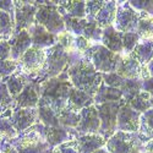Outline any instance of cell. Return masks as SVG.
<instances>
[{
	"mask_svg": "<svg viewBox=\"0 0 153 153\" xmlns=\"http://www.w3.org/2000/svg\"><path fill=\"white\" fill-rule=\"evenodd\" d=\"M79 115H80V121H79L77 127L75 129L77 137L83 136V135L99 134L100 120H99L98 111H97L94 104L82 109L79 113Z\"/></svg>",
	"mask_w": 153,
	"mask_h": 153,
	"instance_id": "obj_13",
	"label": "cell"
},
{
	"mask_svg": "<svg viewBox=\"0 0 153 153\" xmlns=\"http://www.w3.org/2000/svg\"><path fill=\"white\" fill-rule=\"evenodd\" d=\"M77 147L80 153H93L97 149L105 147L107 140L103 138L99 134H91V135H83L76 138Z\"/></svg>",
	"mask_w": 153,
	"mask_h": 153,
	"instance_id": "obj_22",
	"label": "cell"
},
{
	"mask_svg": "<svg viewBox=\"0 0 153 153\" xmlns=\"http://www.w3.org/2000/svg\"><path fill=\"white\" fill-rule=\"evenodd\" d=\"M17 131L12 126L9 117L0 115V143L10 142L17 137Z\"/></svg>",
	"mask_w": 153,
	"mask_h": 153,
	"instance_id": "obj_34",
	"label": "cell"
},
{
	"mask_svg": "<svg viewBox=\"0 0 153 153\" xmlns=\"http://www.w3.org/2000/svg\"><path fill=\"white\" fill-rule=\"evenodd\" d=\"M9 44L11 48V59L19 61L21 56L32 47V41L28 31H20L14 33L9 39Z\"/></svg>",
	"mask_w": 153,
	"mask_h": 153,
	"instance_id": "obj_18",
	"label": "cell"
},
{
	"mask_svg": "<svg viewBox=\"0 0 153 153\" xmlns=\"http://www.w3.org/2000/svg\"><path fill=\"white\" fill-rule=\"evenodd\" d=\"M93 104H94L93 96L88 94L86 92H82L75 87H71L65 109L71 110L74 113H80L82 109H85L87 107H91Z\"/></svg>",
	"mask_w": 153,
	"mask_h": 153,
	"instance_id": "obj_19",
	"label": "cell"
},
{
	"mask_svg": "<svg viewBox=\"0 0 153 153\" xmlns=\"http://www.w3.org/2000/svg\"><path fill=\"white\" fill-rule=\"evenodd\" d=\"M83 56L90 61L99 74L115 72L121 55L108 50L102 44H93L88 48Z\"/></svg>",
	"mask_w": 153,
	"mask_h": 153,
	"instance_id": "obj_7",
	"label": "cell"
},
{
	"mask_svg": "<svg viewBox=\"0 0 153 153\" xmlns=\"http://www.w3.org/2000/svg\"><path fill=\"white\" fill-rule=\"evenodd\" d=\"M93 153H110L105 147H103V148H100V149H97L96 152H93Z\"/></svg>",
	"mask_w": 153,
	"mask_h": 153,
	"instance_id": "obj_50",
	"label": "cell"
},
{
	"mask_svg": "<svg viewBox=\"0 0 153 153\" xmlns=\"http://www.w3.org/2000/svg\"><path fill=\"white\" fill-rule=\"evenodd\" d=\"M117 9H118L117 1H104L103 6H102L97 16L94 17V21L97 22V25L102 30L110 27L114 25V20H115V15H117Z\"/></svg>",
	"mask_w": 153,
	"mask_h": 153,
	"instance_id": "obj_23",
	"label": "cell"
},
{
	"mask_svg": "<svg viewBox=\"0 0 153 153\" xmlns=\"http://www.w3.org/2000/svg\"><path fill=\"white\" fill-rule=\"evenodd\" d=\"M61 16L86 19V1H56Z\"/></svg>",
	"mask_w": 153,
	"mask_h": 153,
	"instance_id": "obj_25",
	"label": "cell"
},
{
	"mask_svg": "<svg viewBox=\"0 0 153 153\" xmlns=\"http://www.w3.org/2000/svg\"><path fill=\"white\" fill-rule=\"evenodd\" d=\"M136 33L141 41L153 39V15L140 11V20L136 28Z\"/></svg>",
	"mask_w": 153,
	"mask_h": 153,
	"instance_id": "obj_28",
	"label": "cell"
},
{
	"mask_svg": "<svg viewBox=\"0 0 153 153\" xmlns=\"http://www.w3.org/2000/svg\"><path fill=\"white\" fill-rule=\"evenodd\" d=\"M19 62V70L30 76L31 79H36L42 71L45 62V49H39L36 47H31L25 53Z\"/></svg>",
	"mask_w": 153,
	"mask_h": 153,
	"instance_id": "obj_10",
	"label": "cell"
},
{
	"mask_svg": "<svg viewBox=\"0 0 153 153\" xmlns=\"http://www.w3.org/2000/svg\"><path fill=\"white\" fill-rule=\"evenodd\" d=\"M130 4L131 7H134L137 11H141V12H146L148 15H153V1L148 0V1H127Z\"/></svg>",
	"mask_w": 153,
	"mask_h": 153,
	"instance_id": "obj_44",
	"label": "cell"
},
{
	"mask_svg": "<svg viewBox=\"0 0 153 153\" xmlns=\"http://www.w3.org/2000/svg\"><path fill=\"white\" fill-rule=\"evenodd\" d=\"M141 132L117 131L105 142V148L110 153H140L148 141Z\"/></svg>",
	"mask_w": 153,
	"mask_h": 153,
	"instance_id": "obj_6",
	"label": "cell"
},
{
	"mask_svg": "<svg viewBox=\"0 0 153 153\" xmlns=\"http://www.w3.org/2000/svg\"><path fill=\"white\" fill-rule=\"evenodd\" d=\"M71 62V55L59 43L45 49V62L39 75L34 79L37 83H42L49 79L58 77L68 69Z\"/></svg>",
	"mask_w": 153,
	"mask_h": 153,
	"instance_id": "obj_4",
	"label": "cell"
},
{
	"mask_svg": "<svg viewBox=\"0 0 153 153\" xmlns=\"http://www.w3.org/2000/svg\"><path fill=\"white\" fill-rule=\"evenodd\" d=\"M39 85V103L50 107L58 114L66 108L70 88L72 87L66 70L58 77L49 79Z\"/></svg>",
	"mask_w": 153,
	"mask_h": 153,
	"instance_id": "obj_1",
	"label": "cell"
},
{
	"mask_svg": "<svg viewBox=\"0 0 153 153\" xmlns=\"http://www.w3.org/2000/svg\"><path fill=\"white\" fill-rule=\"evenodd\" d=\"M123 41V48H124V54H131L134 52L135 47L140 43V37L136 32L134 33H123L121 36Z\"/></svg>",
	"mask_w": 153,
	"mask_h": 153,
	"instance_id": "obj_39",
	"label": "cell"
},
{
	"mask_svg": "<svg viewBox=\"0 0 153 153\" xmlns=\"http://www.w3.org/2000/svg\"><path fill=\"white\" fill-rule=\"evenodd\" d=\"M131 54L141 64V66L146 69V66L153 60V39L140 41V43L135 47Z\"/></svg>",
	"mask_w": 153,
	"mask_h": 153,
	"instance_id": "obj_27",
	"label": "cell"
},
{
	"mask_svg": "<svg viewBox=\"0 0 153 153\" xmlns=\"http://www.w3.org/2000/svg\"><path fill=\"white\" fill-rule=\"evenodd\" d=\"M38 123L43 124L45 127L59 126V114L45 104H38Z\"/></svg>",
	"mask_w": 153,
	"mask_h": 153,
	"instance_id": "obj_29",
	"label": "cell"
},
{
	"mask_svg": "<svg viewBox=\"0 0 153 153\" xmlns=\"http://www.w3.org/2000/svg\"><path fill=\"white\" fill-rule=\"evenodd\" d=\"M64 22H65L66 32L74 34L75 37H79L83 34L85 27L87 25V19H71L68 16H62Z\"/></svg>",
	"mask_w": 153,
	"mask_h": 153,
	"instance_id": "obj_37",
	"label": "cell"
},
{
	"mask_svg": "<svg viewBox=\"0 0 153 153\" xmlns=\"http://www.w3.org/2000/svg\"><path fill=\"white\" fill-rule=\"evenodd\" d=\"M141 114L134 110L129 104L124 102L120 105L117 115V131L124 132H138Z\"/></svg>",
	"mask_w": 153,
	"mask_h": 153,
	"instance_id": "obj_12",
	"label": "cell"
},
{
	"mask_svg": "<svg viewBox=\"0 0 153 153\" xmlns=\"http://www.w3.org/2000/svg\"><path fill=\"white\" fill-rule=\"evenodd\" d=\"M31 77L27 75H25L22 74L19 69L16 72H14L11 76H9L7 79H5V83H6V87H7V91L9 93L11 94L12 98H16L22 91H23V88L26 87L30 82H31Z\"/></svg>",
	"mask_w": 153,
	"mask_h": 153,
	"instance_id": "obj_24",
	"label": "cell"
},
{
	"mask_svg": "<svg viewBox=\"0 0 153 153\" xmlns=\"http://www.w3.org/2000/svg\"><path fill=\"white\" fill-rule=\"evenodd\" d=\"M0 10L15 19V5L12 0H0Z\"/></svg>",
	"mask_w": 153,
	"mask_h": 153,
	"instance_id": "obj_46",
	"label": "cell"
},
{
	"mask_svg": "<svg viewBox=\"0 0 153 153\" xmlns=\"http://www.w3.org/2000/svg\"><path fill=\"white\" fill-rule=\"evenodd\" d=\"M16 108H38L39 104V85L33 79L15 98Z\"/></svg>",
	"mask_w": 153,
	"mask_h": 153,
	"instance_id": "obj_17",
	"label": "cell"
},
{
	"mask_svg": "<svg viewBox=\"0 0 153 153\" xmlns=\"http://www.w3.org/2000/svg\"><path fill=\"white\" fill-rule=\"evenodd\" d=\"M146 143H147V142H146ZM146 143H145V147H143L145 152H142V151H141V152H140V153H153V152H151V151H148V149H147V147H146Z\"/></svg>",
	"mask_w": 153,
	"mask_h": 153,
	"instance_id": "obj_51",
	"label": "cell"
},
{
	"mask_svg": "<svg viewBox=\"0 0 153 153\" xmlns=\"http://www.w3.org/2000/svg\"><path fill=\"white\" fill-rule=\"evenodd\" d=\"M7 143L14 146L17 153H52L53 151L45 140V126L41 123L28 127Z\"/></svg>",
	"mask_w": 153,
	"mask_h": 153,
	"instance_id": "obj_3",
	"label": "cell"
},
{
	"mask_svg": "<svg viewBox=\"0 0 153 153\" xmlns=\"http://www.w3.org/2000/svg\"><path fill=\"white\" fill-rule=\"evenodd\" d=\"M124 99L120 102H109L103 104H96L98 117L100 120L99 135L108 140L117 132V115L120 105L124 103Z\"/></svg>",
	"mask_w": 153,
	"mask_h": 153,
	"instance_id": "obj_8",
	"label": "cell"
},
{
	"mask_svg": "<svg viewBox=\"0 0 153 153\" xmlns=\"http://www.w3.org/2000/svg\"><path fill=\"white\" fill-rule=\"evenodd\" d=\"M11 59V48L9 41L0 38V60H10Z\"/></svg>",
	"mask_w": 153,
	"mask_h": 153,
	"instance_id": "obj_45",
	"label": "cell"
},
{
	"mask_svg": "<svg viewBox=\"0 0 153 153\" xmlns=\"http://www.w3.org/2000/svg\"><path fill=\"white\" fill-rule=\"evenodd\" d=\"M32 47L39 48V49H48L58 43V36H54L49 33L43 26L38 23H34L33 26L28 30Z\"/></svg>",
	"mask_w": 153,
	"mask_h": 153,
	"instance_id": "obj_16",
	"label": "cell"
},
{
	"mask_svg": "<svg viewBox=\"0 0 153 153\" xmlns=\"http://www.w3.org/2000/svg\"><path fill=\"white\" fill-rule=\"evenodd\" d=\"M102 33H103V30L98 26L94 20H87V25L85 27L82 37H85L92 44H100Z\"/></svg>",
	"mask_w": 153,
	"mask_h": 153,
	"instance_id": "obj_35",
	"label": "cell"
},
{
	"mask_svg": "<svg viewBox=\"0 0 153 153\" xmlns=\"http://www.w3.org/2000/svg\"><path fill=\"white\" fill-rule=\"evenodd\" d=\"M15 108L16 102L9 93L5 81H0V115H4Z\"/></svg>",
	"mask_w": 153,
	"mask_h": 153,
	"instance_id": "obj_32",
	"label": "cell"
},
{
	"mask_svg": "<svg viewBox=\"0 0 153 153\" xmlns=\"http://www.w3.org/2000/svg\"><path fill=\"white\" fill-rule=\"evenodd\" d=\"M93 99H94V105L109 103V102H120V100H123V93L118 88L108 87L102 82L98 91L93 96Z\"/></svg>",
	"mask_w": 153,
	"mask_h": 153,
	"instance_id": "obj_26",
	"label": "cell"
},
{
	"mask_svg": "<svg viewBox=\"0 0 153 153\" xmlns=\"http://www.w3.org/2000/svg\"><path fill=\"white\" fill-rule=\"evenodd\" d=\"M52 153H80V151H79L76 140H72V141L61 143V145L54 147Z\"/></svg>",
	"mask_w": 153,
	"mask_h": 153,
	"instance_id": "obj_43",
	"label": "cell"
},
{
	"mask_svg": "<svg viewBox=\"0 0 153 153\" xmlns=\"http://www.w3.org/2000/svg\"><path fill=\"white\" fill-rule=\"evenodd\" d=\"M15 32V19L0 10V38L9 41Z\"/></svg>",
	"mask_w": 153,
	"mask_h": 153,
	"instance_id": "obj_33",
	"label": "cell"
},
{
	"mask_svg": "<svg viewBox=\"0 0 153 153\" xmlns=\"http://www.w3.org/2000/svg\"><path fill=\"white\" fill-rule=\"evenodd\" d=\"M142 135H145L147 138L153 141V108L141 114L140 119V131Z\"/></svg>",
	"mask_w": 153,
	"mask_h": 153,
	"instance_id": "obj_38",
	"label": "cell"
},
{
	"mask_svg": "<svg viewBox=\"0 0 153 153\" xmlns=\"http://www.w3.org/2000/svg\"><path fill=\"white\" fill-rule=\"evenodd\" d=\"M134 110H136L140 114H143L145 111L153 108V98L145 91H141L135 98H132L130 102H127Z\"/></svg>",
	"mask_w": 153,
	"mask_h": 153,
	"instance_id": "obj_30",
	"label": "cell"
},
{
	"mask_svg": "<svg viewBox=\"0 0 153 153\" xmlns=\"http://www.w3.org/2000/svg\"><path fill=\"white\" fill-rule=\"evenodd\" d=\"M0 153H17V151L12 145L4 142V143H0Z\"/></svg>",
	"mask_w": 153,
	"mask_h": 153,
	"instance_id": "obj_48",
	"label": "cell"
},
{
	"mask_svg": "<svg viewBox=\"0 0 153 153\" xmlns=\"http://www.w3.org/2000/svg\"><path fill=\"white\" fill-rule=\"evenodd\" d=\"M76 138H77V135L75 130L65 129L60 125L54 127H45V140L52 148Z\"/></svg>",
	"mask_w": 153,
	"mask_h": 153,
	"instance_id": "obj_20",
	"label": "cell"
},
{
	"mask_svg": "<svg viewBox=\"0 0 153 153\" xmlns=\"http://www.w3.org/2000/svg\"><path fill=\"white\" fill-rule=\"evenodd\" d=\"M80 115L79 113H74L71 110L64 109L59 113V125L69 130H75L79 125Z\"/></svg>",
	"mask_w": 153,
	"mask_h": 153,
	"instance_id": "obj_36",
	"label": "cell"
},
{
	"mask_svg": "<svg viewBox=\"0 0 153 153\" xmlns=\"http://www.w3.org/2000/svg\"><path fill=\"white\" fill-rule=\"evenodd\" d=\"M19 69V62L15 60H0V81H4L11 76L14 72H16Z\"/></svg>",
	"mask_w": 153,
	"mask_h": 153,
	"instance_id": "obj_40",
	"label": "cell"
},
{
	"mask_svg": "<svg viewBox=\"0 0 153 153\" xmlns=\"http://www.w3.org/2000/svg\"><path fill=\"white\" fill-rule=\"evenodd\" d=\"M9 119L15 127L17 134L23 132L28 127L38 123V109L37 108H15L9 114Z\"/></svg>",
	"mask_w": 153,
	"mask_h": 153,
	"instance_id": "obj_14",
	"label": "cell"
},
{
	"mask_svg": "<svg viewBox=\"0 0 153 153\" xmlns=\"http://www.w3.org/2000/svg\"><path fill=\"white\" fill-rule=\"evenodd\" d=\"M143 68L132 54H123L117 68V74L123 79L129 80H142L143 79Z\"/></svg>",
	"mask_w": 153,
	"mask_h": 153,
	"instance_id": "obj_15",
	"label": "cell"
},
{
	"mask_svg": "<svg viewBox=\"0 0 153 153\" xmlns=\"http://www.w3.org/2000/svg\"><path fill=\"white\" fill-rule=\"evenodd\" d=\"M146 70H147V75L148 77H153V60L148 64V65L146 66Z\"/></svg>",
	"mask_w": 153,
	"mask_h": 153,
	"instance_id": "obj_49",
	"label": "cell"
},
{
	"mask_svg": "<svg viewBox=\"0 0 153 153\" xmlns=\"http://www.w3.org/2000/svg\"><path fill=\"white\" fill-rule=\"evenodd\" d=\"M140 20V11L130 6L127 1H119L117 15L114 20V28L120 33H134L136 32Z\"/></svg>",
	"mask_w": 153,
	"mask_h": 153,
	"instance_id": "obj_9",
	"label": "cell"
},
{
	"mask_svg": "<svg viewBox=\"0 0 153 153\" xmlns=\"http://www.w3.org/2000/svg\"><path fill=\"white\" fill-rule=\"evenodd\" d=\"M15 5V32L28 31L36 23L37 1H14Z\"/></svg>",
	"mask_w": 153,
	"mask_h": 153,
	"instance_id": "obj_11",
	"label": "cell"
},
{
	"mask_svg": "<svg viewBox=\"0 0 153 153\" xmlns=\"http://www.w3.org/2000/svg\"><path fill=\"white\" fill-rule=\"evenodd\" d=\"M142 91L147 92L153 98V77H147L142 80Z\"/></svg>",
	"mask_w": 153,
	"mask_h": 153,
	"instance_id": "obj_47",
	"label": "cell"
},
{
	"mask_svg": "<svg viewBox=\"0 0 153 153\" xmlns=\"http://www.w3.org/2000/svg\"><path fill=\"white\" fill-rule=\"evenodd\" d=\"M120 91L123 93V99L126 102H130L135 98L140 92L142 91V80H129L125 79Z\"/></svg>",
	"mask_w": 153,
	"mask_h": 153,
	"instance_id": "obj_31",
	"label": "cell"
},
{
	"mask_svg": "<svg viewBox=\"0 0 153 153\" xmlns=\"http://www.w3.org/2000/svg\"><path fill=\"white\" fill-rule=\"evenodd\" d=\"M72 87L94 96L102 85V74H99L85 56L71 62L66 69Z\"/></svg>",
	"mask_w": 153,
	"mask_h": 153,
	"instance_id": "obj_2",
	"label": "cell"
},
{
	"mask_svg": "<svg viewBox=\"0 0 153 153\" xmlns=\"http://www.w3.org/2000/svg\"><path fill=\"white\" fill-rule=\"evenodd\" d=\"M121 36L123 33L118 32L114 26L107 27L103 30L102 33V39H100V44L105 47L110 52L123 55L124 54V48H123V41H121Z\"/></svg>",
	"mask_w": 153,
	"mask_h": 153,
	"instance_id": "obj_21",
	"label": "cell"
},
{
	"mask_svg": "<svg viewBox=\"0 0 153 153\" xmlns=\"http://www.w3.org/2000/svg\"><path fill=\"white\" fill-rule=\"evenodd\" d=\"M102 81H103V83L108 87H113V88L120 90L125 79H123L117 72H110V74H102Z\"/></svg>",
	"mask_w": 153,
	"mask_h": 153,
	"instance_id": "obj_41",
	"label": "cell"
},
{
	"mask_svg": "<svg viewBox=\"0 0 153 153\" xmlns=\"http://www.w3.org/2000/svg\"><path fill=\"white\" fill-rule=\"evenodd\" d=\"M36 23L43 26L49 33L60 36L66 32L65 22L60 15L56 1H37Z\"/></svg>",
	"mask_w": 153,
	"mask_h": 153,
	"instance_id": "obj_5",
	"label": "cell"
},
{
	"mask_svg": "<svg viewBox=\"0 0 153 153\" xmlns=\"http://www.w3.org/2000/svg\"><path fill=\"white\" fill-rule=\"evenodd\" d=\"M104 1L99 0V1H86V19L87 20H94L99 10L103 6Z\"/></svg>",
	"mask_w": 153,
	"mask_h": 153,
	"instance_id": "obj_42",
	"label": "cell"
}]
</instances>
